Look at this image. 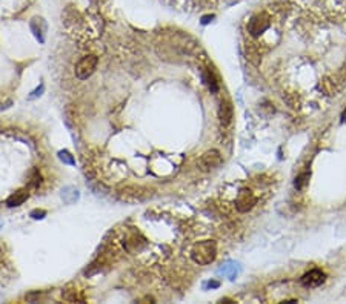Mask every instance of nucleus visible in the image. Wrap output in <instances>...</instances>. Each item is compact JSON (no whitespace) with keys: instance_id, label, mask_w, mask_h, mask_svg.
Masks as SVG:
<instances>
[{"instance_id":"nucleus-1","label":"nucleus","mask_w":346,"mask_h":304,"mask_svg":"<svg viewBox=\"0 0 346 304\" xmlns=\"http://www.w3.org/2000/svg\"><path fill=\"white\" fill-rule=\"evenodd\" d=\"M217 256V246L213 240H203L199 241L197 244H194V248L191 251V258L194 263H197L200 266L210 264L215 260Z\"/></svg>"},{"instance_id":"nucleus-2","label":"nucleus","mask_w":346,"mask_h":304,"mask_svg":"<svg viewBox=\"0 0 346 304\" xmlns=\"http://www.w3.org/2000/svg\"><path fill=\"white\" fill-rule=\"evenodd\" d=\"M99 63V58L96 55H85L82 60H79L76 65V76L80 80H86L91 74L96 71V66Z\"/></svg>"},{"instance_id":"nucleus-3","label":"nucleus","mask_w":346,"mask_h":304,"mask_svg":"<svg viewBox=\"0 0 346 304\" xmlns=\"http://www.w3.org/2000/svg\"><path fill=\"white\" fill-rule=\"evenodd\" d=\"M257 202V198L256 195L252 194L251 189H240V192L237 194V198H236V207L239 212H248V210H251L254 207V204H256Z\"/></svg>"},{"instance_id":"nucleus-4","label":"nucleus","mask_w":346,"mask_h":304,"mask_svg":"<svg viewBox=\"0 0 346 304\" xmlns=\"http://www.w3.org/2000/svg\"><path fill=\"white\" fill-rule=\"evenodd\" d=\"M269 28V19L265 16V14H257V16H254L249 23H248V29L249 32L252 34V36H260L262 32H265Z\"/></svg>"},{"instance_id":"nucleus-5","label":"nucleus","mask_w":346,"mask_h":304,"mask_svg":"<svg viewBox=\"0 0 346 304\" xmlns=\"http://www.w3.org/2000/svg\"><path fill=\"white\" fill-rule=\"evenodd\" d=\"M220 165H222V155H220V152L215 151V149L205 152V154L202 155V158H200V166L206 171L215 169L217 166H220Z\"/></svg>"},{"instance_id":"nucleus-6","label":"nucleus","mask_w":346,"mask_h":304,"mask_svg":"<svg viewBox=\"0 0 346 304\" xmlns=\"http://www.w3.org/2000/svg\"><path fill=\"white\" fill-rule=\"evenodd\" d=\"M300 281H302L305 287H317L321 283H325V274L319 271V269H314V271H309L308 274H305Z\"/></svg>"},{"instance_id":"nucleus-7","label":"nucleus","mask_w":346,"mask_h":304,"mask_svg":"<svg viewBox=\"0 0 346 304\" xmlns=\"http://www.w3.org/2000/svg\"><path fill=\"white\" fill-rule=\"evenodd\" d=\"M234 117V108L229 101H222L220 103V109H218V119H220V123L223 126H228L231 122H233Z\"/></svg>"},{"instance_id":"nucleus-8","label":"nucleus","mask_w":346,"mask_h":304,"mask_svg":"<svg viewBox=\"0 0 346 304\" xmlns=\"http://www.w3.org/2000/svg\"><path fill=\"white\" fill-rule=\"evenodd\" d=\"M27 198H28V191L22 189V191H17V192H14L13 195H11V197L8 198L6 204H8L9 207L20 206L22 203H25V200H27Z\"/></svg>"},{"instance_id":"nucleus-9","label":"nucleus","mask_w":346,"mask_h":304,"mask_svg":"<svg viewBox=\"0 0 346 304\" xmlns=\"http://www.w3.org/2000/svg\"><path fill=\"white\" fill-rule=\"evenodd\" d=\"M203 81L208 85V88H210L211 92H217L218 85H217V81H215V78H214V76L211 73H208V71L203 73Z\"/></svg>"},{"instance_id":"nucleus-10","label":"nucleus","mask_w":346,"mask_h":304,"mask_svg":"<svg viewBox=\"0 0 346 304\" xmlns=\"http://www.w3.org/2000/svg\"><path fill=\"white\" fill-rule=\"evenodd\" d=\"M309 180V172H303V174H300L298 177L295 178V188L297 189H303L306 183Z\"/></svg>"},{"instance_id":"nucleus-11","label":"nucleus","mask_w":346,"mask_h":304,"mask_svg":"<svg viewBox=\"0 0 346 304\" xmlns=\"http://www.w3.org/2000/svg\"><path fill=\"white\" fill-rule=\"evenodd\" d=\"M59 155H60V160L65 161V163H68V165H74V163H76V160L71 157V154H69L68 151H62Z\"/></svg>"},{"instance_id":"nucleus-12","label":"nucleus","mask_w":346,"mask_h":304,"mask_svg":"<svg viewBox=\"0 0 346 304\" xmlns=\"http://www.w3.org/2000/svg\"><path fill=\"white\" fill-rule=\"evenodd\" d=\"M46 212H45V210H32V212H31V217L32 218H43V215H45Z\"/></svg>"},{"instance_id":"nucleus-13","label":"nucleus","mask_w":346,"mask_h":304,"mask_svg":"<svg viewBox=\"0 0 346 304\" xmlns=\"http://www.w3.org/2000/svg\"><path fill=\"white\" fill-rule=\"evenodd\" d=\"M210 19H213V17H203V23H208L210 22Z\"/></svg>"}]
</instances>
